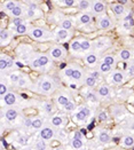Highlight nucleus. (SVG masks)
<instances>
[{"mask_svg":"<svg viewBox=\"0 0 134 150\" xmlns=\"http://www.w3.org/2000/svg\"><path fill=\"white\" fill-rule=\"evenodd\" d=\"M59 88V83L57 80L49 75L44 74L43 76H40L38 78L36 83V86H35V91L39 94H43V95H50L53 94L54 92H56V89Z\"/></svg>","mask_w":134,"mask_h":150,"instance_id":"nucleus-1","label":"nucleus"},{"mask_svg":"<svg viewBox=\"0 0 134 150\" xmlns=\"http://www.w3.org/2000/svg\"><path fill=\"white\" fill-rule=\"evenodd\" d=\"M28 36L32 40H36L39 42H45V41H49V40L55 39L54 32L49 31L48 29L43 28V26H31Z\"/></svg>","mask_w":134,"mask_h":150,"instance_id":"nucleus-2","label":"nucleus"},{"mask_svg":"<svg viewBox=\"0 0 134 150\" xmlns=\"http://www.w3.org/2000/svg\"><path fill=\"white\" fill-rule=\"evenodd\" d=\"M93 14L89 12H82L76 16V26L80 30H85L89 25H93Z\"/></svg>","mask_w":134,"mask_h":150,"instance_id":"nucleus-3","label":"nucleus"},{"mask_svg":"<svg viewBox=\"0 0 134 150\" xmlns=\"http://www.w3.org/2000/svg\"><path fill=\"white\" fill-rule=\"evenodd\" d=\"M107 79H108L110 84L116 85V86H121L128 79V77L126 75V72H124L121 69H113L108 75Z\"/></svg>","mask_w":134,"mask_h":150,"instance_id":"nucleus-4","label":"nucleus"},{"mask_svg":"<svg viewBox=\"0 0 134 150\" xmlns=\"http://www.w3.org/2000/svg\"><path fill=\"white\" fill-rule=\"evenodd\" d=\"M57 137V128H55L50 123H46L39 129V138L45 141H52L54 138Z\"/></svg>","mask_w":134,"mask_h":150,"instance_id":"nucleus-5","label":"nucleus"},{"mask_svg":"<svg viewBox=\"0 0 134 150\" xmlns=\"http://www.w3.org/2000/svg\"><path fill=\"white\" fill-rule=\"evenodd\" d=\"M20 115H21L20 108H16V107H7L6 109L2 108L1 109V122L7 120L8 123H13L18 118Z\"/></svg>","mask_w":134,"mask_h":150,"instance_id":"nucleus-6","label":"nucleus"},{"mask_svg":"<svg viewBox=\"0 0 134 150\" xmlns=\"http://www.w3.org/2000/svg\"><path fill=\"white\" fill-rule=\"evenodd\" d=\"M36 55L38 57V61L40 63V69H41L40 72L41 74H47L53 67L52 57L48 54H45V53H36Z\"/></svg>","mask_w":134,"mask_h":150,"instance_id":"nucleus-7","label":"nucleus"},{"mask_svg":"<svg viewBox=\"0 0 134 150\" xmlns=\"http://www.w3.org/2000/svg\"><path fill=\"white\" fill-rule=\"evenodd\" d=\"M111 45H112V41L109 37H100L93 41V50L101 54L109 47H111Z\"/></svg>","mask_w":134,"mask_h":150,"instance_id":"nucleus-8","label":"nucleus"},{"mask_svg":"<svg viewBox=\"0 0 134 150\" xmlns=\"http://www.w3.org/2000/svg\"><path fill=\"white\" fill-rule=\"evenodd\" d=\"M48 55L52 57L53 61H63L67 57V50L62 46L55 45L50 47V50H48Z\"/></svg>","mask_w":134,"mask_h":150,"instance_id":"nucleus-9","label":"nucleus"},{"mask_svg":"<svg viewBox=\"0 0 134 150\" xmlns=\"http://www.w3.org/2000/svg\"><path fill=\"white\" fill-rule=\"evenodd\" d=\"M107 12V4L103 0H91V13L95 16L104 15Z\"/></svg>","mask_w":134,"mask_h":150,"instance_id":"nucleus-10","label":"nucleus"},{"mask_svg":"<svg viewBox=\"0 0 134 150\" xmlns=\"http://www.w3.org/2000/svg\"><path fill=\"white\" fill-rule=\"evenodd\" d=\"M71 100H72V96L67 91H60L55 94V103L60 109H63Z\"/></svg>","mask_w":134,"mask_h":150,"instance_id":"nucleus-11","label":"nucleus"},{"mask_svg":"<svg viewBox=\"0 0 134 150\" xmlns=\"http://www.w3.org/2000/svg\"><path fill=\"white\" fill-rule=\"evenodd\" d=\"M20 102V98L18 95L15 93V92H12L9 91L6 95H4L1 98V107H15L17 103Z\"/></svg>","mask_w":134,"mask_h":150,"instance_id":"nucleus-12","label":"nucleus"},{"mask_svg":"<svg viewBox=\"0 0 134 150\" xmlns=\"http://www.w3.org/2000/svg\"><path fill=\"white\" fill-rule=\"evenodd\" d=\"M72 35L73 30H67V29H63V28L59 26L54 31V37H55L54 40H56L59 42H65L72 37Z\"/></svg>","mask_w":134,"mask_h":150,"instance_id":"nucleus-13","label":"nucleus"},{"mask_svg":"<svg viewBox=\"0 0 134 150\" xmlns=\"http://www.w3.org/2000/svg\"><path fill=\"white\" fill-rule=\"evenodd\" d=\"M100 55L101 54H99L96 53L95 50H89V52H87L85 53V55H84V61L85 63L88 65V67H91V68H94V67H98L99 62L101 61L100 60Z\"/></svg>","mask_w":134,"mask_h":150,"instance_id":"nucleus-14","label":"nucleus"},{"mask_svg":"<svg viewBox=\"0 0 134 150\" xmlns=\"http://www.w3.org/2000/svg\"><path fill=\"white\" fill-rule=\"evenodd\" d=\"M87 76V74L85 72V70L79 67V65H76L72 64V76H71V79L69 83H80V81H84L85 77Z\"/></svg>","mask_w":134,"mask_h":150,"instance_id":"nucleus-15","label":"nucleus"},{"mask_svg":"<svg viewBox=\"0 0 134 150\" xmlns=\"http://www.w3.org/2000/svg\"><path fill=\"white\" fill-rule=\"evenodd\" d=\"M115 26V22L107 14L98 16V28L100 30H110Z\"/></svg>","mask_w":134,"mask_h":150,"instance_id":"nucleus-16","label":"nucleus"},{"mask_svg":"<svg viewBox=\"0 0 134 150\" xmlns=\"http://www.w3.org/2000/svg\"><path fill=\"white\" fill-rule=\"evenodd\" d=\"M49 123L54 126L55 128H63L64 126L67 125V123H68V118H67L65 115H62V113L53 115L50 117Z\"/></svg>","mask_w":134,"mask_h":150,"instance_id":"nucleus-17","label":"nucleus"},{"mask_svg":"<svg viewBox=\"0 0 134 150\" xmlns=\"http://www.w3.org/2000/svg\"><path fill=\"white\" fill-rule=\"evenodd\" d=\"M98 95L101 100L103 101H108L111 99V95H112V88L110 87L109 85L107 84H102L100 85L98 88Z\"/></svg>","mask_w":134,"mask_h":150,"instance_id":"nucleus-18","label":"nucleus"},{"mask_svg":"<svg viewBox=\"0 0 134 150\" xmlns=\"http://www.w3.org/2000/svg\"><path fill=\"white\" fill-rule=\"evenodd\" d=\"M14 31L12 29H2L0 32V45L4 47L6 45H8L12 41L13 37H14Z\"/></svg>","mask_w":134,"mask_h":150,"instance_id":"nucleus-19","label":"nucleus"},{"mask_svg":"<svg viewBox=\"0 0 134 150\" xmlns=\"http://www.w3.org/2000/svg\"><path fill=\"white\" fill-rule=\"evenodd\" d=\"M134 59V50L131 48H124L121 50L117 54V60L124 62H131Z\"/></svg>","mask_w":134,"mask_h":150,"instance_id":"nucleus-20","label":"nucleus"},{"mask_svg":"<svg viewBox=\"0 0 134 150\" xmlns=\"http://www.w3.org/2000/svg\"><path fill=\"white\" fill-rule=\"evenodd\" d=\"M110 8H111V11H112V13L115 14V16H116L117 18H123V17L127 14V8H126V6H124V5L119 4V2H117V4H111V5H110Z\"/></svg>","mask_w":134,"mask_h":150,"instance_id":"nucleus-21","label":"nucleus"},{"mask_svg":"<svg viewBox=\"0 0 134 150\" xmlns=\"http://www.w3.org/2000/svg\"><path fill=\"white\" fill-rule=\"evenodd\" d=\"M132 30H133V20L132 16L128 15L121 22V31L125 33H130Z\"/></svg>","mask_w":134,"mask_h":150,"instance_id":"nucleus-22","label":"nucleus"},{"mask_svg":"<svg viewBox=\"0 0 134 150\" xmlns=\"http://www.w3.org/2000/svg\"><path fill=\"white\" fill-rule=\"evenodd\" d=\"M39 107H40V109L46 113L47 116H50V117L54 115L55 110H56V109H55V105H54L50 101H43V102H40Z\"/></svg>","mask_w":134,"mask_h":150,"instance_id":"nucleus-23","label":"nucleus"},{"mask_svg":"<svg viewBox=\"0 0 134 150\" xmlns=\"http://www.w3.org/2000/svg\"><path fill=\"white\" fill-rule=\"evenodd\" d=\"M84 98L87 102L89 103H94V104H98L99 101H100V98L98 95V92H94L92 91V88H88L87 91L84 92Z\"/></svg>","mask_w":134,"mask_h":150,"instance_id":"nucleus-24","label":"nucleus"},{"mask_svg":"<svg viewBox=\"0 0 134 150\" xmlns=\"http://www.w3.org/2000/svg\"><path fill=\"white\" fill-rule=\"evenodd\" d=\"M25 11H26V6L22 5L21 2H17L16 7H15L8 15H9L11 17H24Z\"/></svg>","mask_w":134,"mask_h":150,"instance_id":"nucleus-25","label":"nucleus"},{"mask_svg":"<svg viewBox=\"0 0 134 150\" xmlns=\"http://www.w3.org/2000/svg\"><path fill=\"white\" fill-rule=\"evenodd\" d=\"M25 18L28 20H36V18H39V17H43V12L41 9H33V8H30L26 6V11H25Z\"/></svg>","mask_w":134,"mask_h":150,"instance_id":"nucleus-26","label":"nucleus"},{"mask_svg":"<svg viewBox=\"0 0 134 150\" xmlns=\"http://www.w3.org/2000/svg\"><path fill=\"white\" fill-rule=\"evenodd\" d=\"M125 113H126V108L122 104H115L111 107V115L115 118H122Z\"/></svg>","mask_w":134,"mask_h":150,"instance_id":"nucleus-27","label":"nucleus"},{"mask_svg":"<svg viewBox=\"0 0 134 150\" xmlns=\"http://www.w3.org/2000/svg\"><path fill=\"white\" fill-rule=\"evenodd\" d=\"M87 119H88V117L84 112H82L80 110H78V109L73 112V120L78 125H84V124H86Z\"/></svg>","mask_w":134,"mask_h":150,"instance_id":"nucleus-28","label":"nucleus"},{"mask_svg":"<svg viewBox=\"0 0 134 150\" xmlns=\"http://www.w3.org/2000/svg\"><path fill=\"white\" fill-rule=\"evenodd\" d=\"M30 29H31V25L29 24L28 22H24V23H22V24L12 28L13 31H14L15 33H17V35H25V33H29Z\"/></svg>","mask_w":134,"mask_h":150,"instance_id":"nucleus-29","label":"nucleus"},{"mask_svg":"<svg viewBox=\"0 0 134 150\" xmlns=\"http://www.w3.org/2000/svg\"><path fill=\"white\" fill-rule=\"evenodd\" d=\"M113 69H115V67H113V65H110V64H108V63L102 62V61H100V62H99V64H98V70L103 76L109 75V74L112 71V70H113Z\"/></svg>","mask_w":134,"mask_h":150,"instance_id":"nucleus-30","label":"nucleus"},{"mask_svg":"<svg viewBox=\"0 0 134 150\" xmlns=\"http://www.w3.org/2000/svg\"><path fill=\"white\" fill-rule=\"evenodd\" d=\"M96 139H98V141L100 142V143H102V144H107V143H109L110 141H111V135H110L109 132L102 129V131H100V132L98 133Z\"/></svg>","mask_w":134,"mask_h":150,"instance_id":"nucleus-31","label":"nucleus"},{"mask_svg":"<svg viewBox=\"0 0 134 150\" xmlns=\"http://www.w3.org/2000/svg\"><path fill=\"white\" fill-rule=\"evenodd\" d=\"M16 5H17V2L14 1V0H6L5 2L1 4V11L7 13V15H8V14L16 7Z\"/></svg>","mask_w":134,"mask_h":150,"instance_id":"nucleus-32","label":"nucleus"},{"mask_svg":"<svg viewBox=\"0 0 134 150\" xmlns=\"http://www.w3.org/2000/svg\"><path fill=\"white\" fill-rule=\"evenodd\" d=\"M22 76H23V74L21 71H12V72H9V75H7V79L9 83H12L13 85L16 86V84L22 78Z\"/></svg>","mask_w":134,"mask_h":150,"instance_id":"nucleus-33","label":"nucleus"},{"mask_svg":"<svg viewBox=\"0 0 134 150\" xmlns=\"http://www.w3.org/2000/svg\"><path fill=\"white\" fill-rule=\"evenodd\" d=\"M31 85H32V83H31L30 78L26 75L22 76V78H21V79L18 80V83L16 84V86L18 88H30Z\"/></svg>","mask_w":134,"mask_h":150,"instance_id":"nucleus-34","label":"nucleus"},{"mask_svg":"<svg viewBox=\"0 0 134 150\" xmlns=\"http://www.w3.org/2000/svg\"><path fill=\"white\" fill-rule=\"evenodd\" d=\"M70 147H71L72 149H76V150L84 149V148H85V141L79 140V139L71 138V140H70Z\"/></svg>","mask_w":134,"mask_h":150,"instance_id":"nucleus-35","label":"nucleus"},{"mask_svg":"<svg viewBox=\"0 0 134 150\" xmlns=\"http://www.w3.org/2000/svg\"><path fill=\"white\" fill-rule=\"evenodd\" d=\"M59 26L67 29V30H72L73 29V22L69 18V17H62L59 22Z\"/></svg>","mask_w":134,"mask_h":150,"instance_id":"nucleus-36","label":"nucleus"},{"mask_svg":"<svg viewBox=\"0 0 134 150\" xmlns=\"http://www.w3.org/2000/svg\"><path fill=\"white\" fill-rule=\"evenodd\" d=\"M70 52L72 54H79L82 52V45H80V39H74L70 44Z\"/></svg>","mask_w":134,"mask_h":150,"instance_id":"nucleus-37","label":"nucleus"},{"mask_svg":"<svg viewBox=\"0 0 134 150\" xmlns=\"http://www.w3.org/2000/svg\"><path fill=\"white\" fill-rule=\"evenodd\" d=\"M44 124H45V122H44V118H43V117L37 116V117H33V118H32V129L39 131V129L44 126Z\"/></svg>","mask_w":134,"mask_h":150,"instance_id":"nucleus-38","label":"nucleus"},{"mask_svg":"<svg viewBox=\"0 0 134 150\" xmlns=\"http://www.w3.org/2000/svg\"><path fill=\"white\" fill-rule=\"evenodd\" d=\"M98 79H95V78H93V77H91V76H86L85 79H84V85H85L87 88H94L98 86Z\"/></svg>","mask_w":134,"mask_h":150,"instance_id":"nucleus-39","label":"nucleus"},{"mask_svg":"<svg viewBox=\"0 0 134 150\" xmlns=\"http://www.w3.org/2000/svg\"><path fill=\"white\" fill-rule=\"evenodd\" d=\"M101 61L102 62H106L110 64V65H116V63H117V56H115L113 54H107V55H103L102 57H101Z\"/></svg>","mask_w":134,"mask_h":150,"instance_id":"nucleus-40","label":"nucleus"},{"mask_svg":"<svg viewBox=\"0 0 134 150\" xmlns=\"http://www.w3.org/2000/svg\"><path fill=\"white\" fill-rule=\"evenodd\" d=\"M80 45H82V52L83 53H87V52L93 50V41H89L87 39H82Z\"/></svg>","mask_w":134,"mask_h":150,"instance_id":"nucleus-41","label":"nucleus"},{"mask_svg":"<svg viewBox=\"0 0 134 150\" xmlns=\"http://www.w3.org/2000/svg\"><path fill=\"white\" fill-rule=\"evenodd\" d=\"M8 92H9V87H8V84H6L5 76H1V83H0V96L2 98V96L6 95Z\"/></svg>","mask_w":134,"mask_h":150,"instance_id":"nucleus-42","label":"nucleus"},{"mask_svg":"<svg viewBox=\"0 0 134 150\" xmlns=\"http://www.w3.org/2000/svg\"><path fill=\"white\" fill-rule=\"evenodd\" d=\"M77 7L82 12H88V11H91V1L89 0H79Z\"/></svg>","mask_w":134,"mask_h":150,"instance_id":"nucleus-43","label":"nucleus"},{"mask_svg":"<svg viewBox=\"0 0 134 150\" xmlns=\"http://www.w3.org/2000/svg\"><path fill=\"white\" fill-rule=\"evenodd\" d=\"M122 146L125 148H128V147H132L134 146V137L133 135H125L122 139Z\"/></svg>","mask_w":134,"mask_h":150,"instance_id":"nucleus-44","label":"nucleus"},{"mask_svg":"<svg viewBox=\"0 0 134 150\" xmlns=\"http://www.w3.org/2000/svg\"><path fill=\"white\" fill-rule=\"evenodd\" d=\"M63 111L65 113H73L76 110H77V104H76V102L73 100H71L63 109H62Z\"/></svg>","mask_w":134,"mask_h":150,"instance_id":"nucleus-45","label":"nucleus"},{"mask_svg":"<svg viewBox=\"0 0 134 150\" xmlns=\"http://www.w3.org/2000/svg\"><path fill=\"white\" fill-rule=\"evenodd\" d=\"M22 128L24 129V131H29V129H31L32 128V118H30V117H24L23 119H22Z\"/></svg>","mask_w":134,"mask_h":150,"instance_id":"nucleus-46","label":"nucleus"},{"mask_svg":"<svg viewBox=\"0 0 134 150\" xmlns=\"http://www.w3.org/2000/svg\"><path fill=\"white\" fill-rule=\"evenodd\" d=\"M33 147H35L36 149H40V150L47 149V147H48V142L45 141V140H43V139H39L38 141H36V143H35Z\"/></svg>","mask_w":134,"mask_h":150,"instance_id":"nucleus-47","label":"nucleus"},{"mask_svg":"<svg viewBox=\"0 0 134 150\" xmlns=\"http://www.w3.org/2000/svg\"><path fill=\"white\" fill-rule=\"evenodd\" d=\"M126 75L130 78H134V63L133 62H130L127 65H126Z\"/></svg>","mask_w":134,"mask_h":150,"instance_id":"nucleus-48","label":"nucleus"},{"mask_svg":"<svg viewBox=\"0 0 134 150\" xmlns=\"http://www.w3.org/2000/svg\"><path fill=\"white\" fill-rule=\"evenodd\" d=\"M77 109H78V110H80L82 112L85 113V115L87 116V117H88V118H89V117L92 116V112H93V111H92V109H91V108H89L88 105H86V104H83V105H79V107H78Z\"/></svg>","mask_w":134,"mask_h":150,"instance_id":"nucleus-49","label":"nucleus"},{"mask_svg":"<svg viewBox=\"0 0 134 150\" xmlns=\"http://www.w3.org/2000/svg\"><path fill=\"white\" fill-rule=\"evenodd\" d=\"M98 120L99 122H101V123H106V122H108L109 120V116H108V113L107 111H104V110H102V111H100L98 113Z\"/></svg>","mask_w":134,"mask_h":150,"instance_id":"nucleus-50","label":"nucleus"},{"mask_svg":"<svg viewBox=\"0 0 134 150\" xmlns=\"http://www.w3.org/2000/svg\"><path fill=\"white\" fill-rule=\"evenodd\" d=\"M24 20H26L25 17H13L12 22H11L12 28H14V26H17V25L22 24V23H24V22H25Z\"/></svg>","mask_w":134,"mask_h":150,"instance_id":"nucleus-51","label":"nucleus"},{"mask_svg":"<svg viewBox=\"0 0 134 150\" xmlns=\"http://www.w3.org/2000/svg\"><path fill=\"white\" fill-rule=\"evenodd\" d=\"M6 65H7V55L1 54V59H0V70H1V74L6 70Z\"/></svg>","mask_w":134,"mask_h":150,"instance_id":"nucleus-52","label":"nucleus"},{"mask_svg":"<svg viewBox=\"0 0 134 150\" xmlns=\"http://www.w3.org/2000/svg\"><path fill=\"white\" fill-rule=\"evenodd\" d=\"M87 75L91 76V77H93V78H95V79H98V80H100V79L102 78V74L99 71L98 69H94V70H89Z\"/></svg>","mask_w":134,"mask_h":150,"instance_id":"nucleus-53","label":"nucleus"},{"mask_svg":"<svg viewBox=\"0 0 134 150\" xmlns=\"http://www.w3.org/2000/svg\"><path fill=\"white\" fill-rule=\"evenodd\" d=\"M71 138L79 139V140H83V141H85V135L82 133V131H74V132L72 133V135H71Z\"/></svg>","mask_w":134,"mask_h":150,"instance_id":"nucleus-54","label":"nucleus"},{"mask_svg":"<svg viewBox=\"0 0 134 150\" xmlns=\"http://www.w3.org/2000/svg\"><path fill=\"white\" fill-rule=\"evenodd\" d=\"M28 140H29V137H28V135H20L16 141H17V143H18V144L24 146V144L28 143Z\"/></svg>","mask_w":134,"mask_h":150,"instance_id":"nucleus-55","label":"nucleus"},{"mask_svg":"<svg viewBox=\"0 0 134 150\" xmlns=\"http://www.w3.org/2000/svg\"><path fill=\"white\" fill-rule=\"evenodd\" d=\"M78 2H79V0H65L64 6L65 7H76V6H78Z\"/></svg>","mask_w":134,"mask_h":150,"instance_id":"nucleus-56","label":"nucleus"},{"mask_svg":"<svg viewBox=\"0 0 134 150\" xmlns=\"http://www.w3.org/2000/svg\"><path fill=\"white\" fill-rule=\"evenodd\" d=\"M119 4H122V5H124V6H132V1L131 0H117Z\"/></svg>","mask_w":134,"mask_h":150,"instance_id":"nucleus-57","label":"nucleus"},{"mask_svg":"<svg viewBox=\"0 0 134 150\" xmlns=\"http://www.w3.org/2000/svg\"><path fill=\"white\" fill-rule=\"evenodd\" d=\"M128 128L134 131V119H131V120L128 122Z\"/></svg>","mask_w":134,"mask_h":150,"instance_id":"nucleus-58","label":"nucleus"},{"mask_svg":"<svg viewBox=\"0 0 134 150\" xmlns=\"http://www.w3.org/2000/svg\"><path fill=\"white\" fill-rule=\"evenodd\" d=\"M56 5H60V6H64V2H65V0H53Z\"/></svg>","mask_w":134,"mask_h":150,"instance_id":"nucleus-59","label":"nucleus"},{"mask_svg":"<svg viewBox=\"0 0 134 150\" xmlns=\"http://www.w3.org/2000/svg\"><path fill=\"white\" fill-rule=\"evenodd\" d=\"M37 1H38V0H37Z\"/></svg>","mask_w":134,"mask_h":150,"instance_id":"nucleus-60","label":"nucleus"},{"mask_svg":"<svg viewBox=\"0 0 134 150\" xmlns=\"http://www.w3.org/2000/svg\"><path fill=\"white\" fill-rule=\"evenodd\" d=\"M133 104H134V103H133Z\"/></svg>","mask_w":134,"mask_h":150,"instance_id":"nucleus-61","label":"nucleus"}]
</instances>
